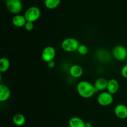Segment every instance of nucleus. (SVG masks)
Instances as JSON below:
<instances>
[{
  "label": "nucleus",
  "mask_w": 127,
  "mask_h": 127,
  "mask_svg": "<svg viewBox=\"0 0 127 127\" xmlns=\"http://www.w3.org/2000/svg\"><path fill=\"white\" fill-rule=\"evenodd\" d=\"M76 89L78 94L85 99L91 97L97 92L94 86L87 81H81L79 82L77 84Z\"/></svg>",
  "instance_id": "f257e3e1"
},
{
  "label": "nucleus",
  "mask_w": 127,
  "mask_h": 127,
  "mask_svg": "<svg viewBox=\"0 0 127 127\" xmlns=\"http://www.w3.org/2000/svg\"><path fill=\"white\" fill-rule=\"evenodd\" d=\"M79 43V41L74 38H67L63 40L62 43V48L66 52H73L78 50Z\"/></svg>",
  "instance_id": "f03ea898"
},
{
  "label": "nucleus",
  "mask_w": 127,
  "mask_h": 127,
  "mask_svg": "<svg viewBox=\"0 0 127 127\" xmlns=\"http://www.w3.org/2000/svg\"><path fill=\"white\" fill-rule=\"evenodd\" d=\"M40 9L36 6L30 7L29 8L26 10L24 14V17L27 22H35L40 18Z\"/></svg>",
  "instance_id": "7ed1b4c3"
},
{
  "label": "nucleus",
  "mask_w": 127,
  "mask_h": 127,
  "mask_svg": "<svg viewBox=\"0 0 127 127\" xmlns=\"http://www.w3.org/2000/svg\"><path fill=\"white\" fill-rule=\"evenodd\" d=\"M6 6L10 12L18 14L22 9V3L21 0H6Z\"/></svg>",
  "instance_id": "20e7f679"
},
{
  "label": "nucleus",
  "mask_w": 127,
  "mask_h": 127,
  "mask_svg": "<svg viewBox=\"0 0 127 127\" xmlns=\"http://www.w3.org/2000/svg\"><path fill=\"white\" fill-rule=\"evenodd\" d=\"M97 101L98 104L101 106H109L111 105L114 102L113 95L107 91L102 92L97 96Z\"/></svg>",
  "instance_id": "39448f33"
},
{
  "label": "nucleus",
  "mask_w": 127,
  "mask_h": 127,
  "mask_svg": "<svg viewBox=\"0 0 127 127\" xmlns=\"http://www.w3.org/2000/svg\"><path fill=\"white\" fill-rule=\"evenodd\" d=\"M112 54L114 58L120 62L127 59V49L123 45H117L114 47Z\"/></svg>",
  "instance_id": "423d86ee"
},
{
  "label": "nucleus",
  "mask_w": 127,
  "mask_h": 127,
  "mask_svg": "<svg viewBox=\"0 0 127 127\" xmlns=\"http://www.w3.org/2000/svg\"><path fill=\"white\" fill-rule=\"evenodd\" d=\"M56 51L55 49L52 46H48L44 48L42 52V59L45 62H51L53 61L55 57Z\"/></svg>",
  "instance_id": "0eeeda50"
},
{
  "label": "nucleus",
  "mask_w": 127,
  "mask_h": 127,
  "mask_svg": "<svg viewBox=\"0 0 127 127\" xmlns=\"http://www.w3.org/2000/svg\"><path fill=\"white\" fill-rule=\"evenodd\" d=\"M114 113L117 117L120 119L127 118V107L124 104H119L114 109Z\"/></svg>",
  "instance_id": "6e6552de"
},
{
  "label": "nucleus",
  "mask_w": 127,
  "mask_h": 127,
  "mask_svg": "<svg viewBox=\"0 0 127 127\" xmlns=\"http://www.w3.org/2000/svg\"><path fill=\"white\" fill-rule=\"evenodd\" d=\"M119 89V83L115 79H111L108 81L107 91L114 95Z\"/></svg>",
  "instance_id": "1a4fd4ad"
},
{
  "label": "nucleus",
  "mask_w": 127,
  "mask_h": 127,
  "mask_svg": "<svg viewBox=\"0 0 127 127\" xmlns=\"http://www.w3.org/2000/svg\"><path fill=\"white\" fill-rule=\"evenodd\" d=\"M108 81L104 78H100L95 81L94 86L97 91H104L107 89Z\"/></svg>",
  "instance_id": "9d476101"
},
{
  "label": "nucleus",
  "mask_w": 127,
  "mask_h": 127,
  "mask_svg": "<svg viewBox=\"0 0 127 127\" xmlns=\"http://www.w3.org/2000/svg\"><path fill=\"white\" fill-rule=\"evenodd\" d=\"M12 24L16 27H25V25L27 23L24 16L20 14H16L13 17L12 19Z\"/></svg>",
  "instance_id": "9b49d317"
},
{
  "label": "nucleus",
  "mask_w": 127,
  "mask_h": 127,
  "mask_svg": "<svg viewBox=\"0 0 127 127\" xmlns=\"http://www.w3.org/2000/svg\"><path fill=\"white\" fill-rule=\"evenodd\" d=\"M69 74L73 78H79L83 75V69L81 66L78 64H74L69 68Z\"/></svg>",
  "instance_id": "f8f14e48"
},
{
  "label": "nucleus",
  "mask_w": 127,
  "mask_h": 127,
  "mask_svg": "<svg viewBox=\"0 0 127 127\" xmlns=\"http://www.w3.org/2000/svg\"><path fill=\"white\" fill-rule=\"evenodd\" d=\"M11 91L4 84L0 85V101L4 102L9 99Z\"/></svg>",
  "instance_id": "ddd939ff"
},
{
  "label": "nucleus",
  "mask_w": 127,
  "mask_h": 127,
  "mask_svg": "<svg viewBox=\"0 0 127 127\" xmlns=\"http://www.w3.org/2000/svg\"><path fill=\"white\" fill-rule=\"evenodd\" d=\"M69 127H85V122L78 117L71 118L68 122Z\"/></svg>",
  "instance_id": "4468645a"
},
{
  "label": "nucleus",
  "mask_w": 127,
  "mask_h": 127,
  "mask_svg": "<svg viewBox=\"0 0 127 127\" xmlns=\"http://www.w3.org/2000/svg\"><path fill=\"white\" fill-rule=\"evenodd\" d=\"M12 122L16 126L21 127L24 125L26 122V118L22 114H16L12 118Z\"/></svg>",
  "instance_id": "2eb2a0df"
},
{
  "label": "nucleus",
  "mask_w": 127,
  "mask_h": 127,
  "mask_svg": "<svg viewBox=\"0 0 127 127\" xmlns=\"http://www.w3.org/2000/svg\"><path fill=\"white\" fill-rule=\"evenodd\" d=\"M61 0H45V6L48 9H54L60 5Z\"/></svg>",
  "instance_id": "dca6fc26"
},
{
  "label": "nucleus",
  "mask_w": 127,
  "mask_h": 127,
  "mask_svg": "<svg viewBox=\"0 0 127 127\" xmlns=\"http://www.w3.org/2000/svg\"><path fill=\"white\" fill-rule=\"evenodd\" d=\"M10 66V62L7 58L2 57L0 59V71L6 72Z\"/></svg>",
  "instance_id": "f3484780"
},
{
  "label": "nucleus",
  "mask_w": 127,
  "mask_h": 127,
  "mask_svg": "<svg viewBox=\"0 0 127 127\" xmlns=\"http://www.w3.org/2000/svg\"><path fill=\"white\" fill-rule=\"evenodd\" d=\"M77 51L81 55H86L89 52V49H88V47L86 45H85L80 44Z\"/></svg>",
  "instance_id": "a211bd4d"
},
{
  "label": "nucleus",
  "mask_w": 127,
  "mask_h": 127,
  "mask_svg": "<svg viewBox=\"0 0 127 127\" xmlns=\"http://www.w3.org/2000/svg\"><path fill=\"white\" fill-rule=\"evenodd\" d=\"M34 27V24L33 22H27V23L25 25V29L28 31H31L33 29Z\"/></svg>",
  "instance_id": "6ab92c4d"
},
{
  "label": "nucleus",
  "mask_w": 127,
  "mask_h": 127,
  "mask_svg": "<svg viewBox=\"0 0 127 127\" xmlns=\"http://www.w3.org/2000/svg\"><path fill=\"white\" fill-rule=\"evenodd\" d=\"M121 74L124 78H127V64L123 66L121 70Z\"/></svg>",
  "instance_id": "aec40b11"
},
{
  "label": "nucleus",
  "mask_w": 127,
  "mask_h": 127,
  "mask_svg": "<svg viewBox=\"0 0 127 127\" xmlns=\"http://www.w3.org/2000/svg\"><path fill=\"white\" fill-rule=\"evenodd\" d=\"M55 63L53 61H51V62L47 63V66L50 68H53L55 67Z\"/></svg>",
  "instance_id": "412c9836"
},
{
  "label": "nucleus",
  "mask_w": 127,
  "mask_h": 127,
  "mask_svg": "<svg viewBox=\"0 0 127 127\" xmlns=\"http://www.w3.org/2000/svg\"><path fill=\"white\" fill-rule=\"evenodd\" d=\"M85 127H92V124L91 123L89 122H85Z\"/></svg>",
  "instance_id": "4be33fe9"
},
{
  "label": "nucleus",
  "mask_w": 127,
  "mask_h": 127,
  "mask_svg": "<svg viewBox=\"0 0 127 127\" xmlns=\"http://www.w3.org/2000/svg\"></svg>",
  "instance_id": "5701e85b"
}]
</instances>
